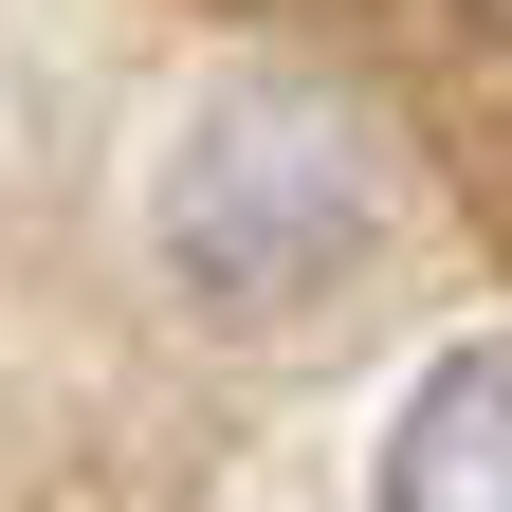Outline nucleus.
<instances>
[{
  "label": "nucleus",
  "instance_id": "3",
  "mask_svg": "<svg viewBox=\"0 0 512 512\" xmlns=\"http://www.w3.org/2000/svg\"><path fill=\"white\" fill-rule=\"evenodd\" d=\"M476 19H494V37H512V0H476Z\"/></svg>",
  "mask_w": 512,
  "mask_h": 512
},
{
  "label": "nucleus",
  "instance_id": "1",
  "mask_svg": "<svg viewBox=\"0 0 512 512\" xmlns=\"http://www.w3.org/2000/svg\"><path fill=\"white\" fill-rule=\"evenodd\" d=\"M348 238H366V128L311 92V74H256V92H220L202 128H183V165H165V256H183V293L275 311V293H311V275H348Z\"/></svg>",
  "mask_w": 512,
  "mask_h": 512
},
{
  "label": "nucleus",
  "instance_id": "2",
  "mask_svg": "<svg viewBox=\"0 0 512 512\" xmlns=\"http://www.w3.org/2000/svg\"><path fill=\"white\" fill-rule=\"evenodd\" d=\"M384 512H512V348L439 366L384 439Z\"/></svg>",
  "mask_w": 512,
  "mask_h": 512
}]
</instances>
